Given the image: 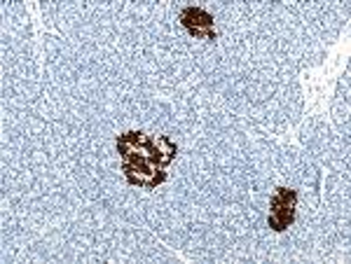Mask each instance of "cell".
Instances as JSON below:
<instances>
[{
  "mask_svg": "<svg viewBox=\"0 0 351 264\" xmlns=\"http://www.w3.org/2000/svg\"><path fill=\"white\" fill-rule=\"evenodd\" d=\"M122 171L132 185H141L148 189H155L167 178L164 166L157 161H122Z\"/></svg>",
  "mask_w": 351,
  "mask_h": 264,
  "instance_id": "cell-3",
  "label": "cell"
},
{
  "mask_svg": "<svg viewBox=\"0 0 351 264\" xmlns=\"http://www.w3.org/2000/svg\"><path fill=\"white\" fill-rule=\"evenodd\" d=\"M180 24L185 26V31L202 40H216V24L213 16L202 8H185L180 12Z\"/></svg>",
  "mask_w": 351,
  "mask_h": 264,
  "instance_id": "cell-4",
  "label": "cell"
},
{
  "mask_svg": "<svg viewBox=\"0 0 351 264\" xmlns=\"http://www.w3.org/2000/svg\"><path fill=\"white\" fill-rule=\"evenodd\" d=\"M117 153H120L122 161H157L167 168L178 148L167 136L152 138L141 131H127L117 138Z\"/></svg>",
  "mask_w": 351,
  "mask_h": 264,
  "instance_id": "cell-1",
  "label": "cell"
},
{
  "mask_svg": "<svg viewBox=\"0 0 351 264\" xmlns=\"http://www.w3.org/2000/svg\"><path fill=\"white\" fill-rule=\"evenodd\" d=\"M298 194L288 187H276V192L269 199V227L274 232H284L295 220Z\"/></svg>",
  "mask_w": 351,
  "mask_h": 264,
  "instance_id": "cell-2",
  "label": "cell"
}]
</instances>
